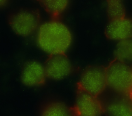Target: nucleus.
I'll list each match as a JSON object with an SVG mask.
<instances>
[{"mask_svg": "<svg viewBox=\"0 0 132 116\" xmlns=\"http://www.w3.org/2000/svg\"><path fill=\"white\" fill-rule=\"evenodd\" d=\"M37 41L40 48L49 54L65 53L71 45L72 34L64 24L53 20L39 27Z\"/></svg>", "mask_w": 132, "mask_h": 116, "instance_id": "obj_1", "label": "nucleus"}, {"mask_svg": "<svg viewBox=\"0 0 132 116\" xmlns=\"http://www.w3.org/2000/svg\"><path fill=\"white\" fill-rule=\"evenodd\" d=\"M107 86L118 94L128 96L132 88V68L115 58L106 67Z\"/></svg>", "mask_w": 132, "mask_h": 116, "instance_id": "obj_2", "label": "nucleus"}, {"mask_svg": "<svg viewBox=\"0 0 132 116\" xmlns=\"http://www.w3.org/2000/svg\"><path fill=\"white\" fill-rule=\"evenodd\" d=\"M77 84L86 91L98 96L107 86L106 67L98 65L87 67L82 72Z\"/></svg>", "mask_w": 132, "mask_h": 116, "instance_id": "obj_3", "label": "nucleus"}, {"mask_svg": "<svg viewBox=\"0 0 132 116\" xmlns=\"http://www.w3.org/2000/svg\"><path fill=\"white\" fill-rule=\"evenodd\" d=\"M75 115L97 116L105 113L103 104L94 95L77 84L75 103L73 107Z\"/></svg>", "mask_w": 132, "mask_h": 116, "instance_id": "obj_4", "label": "nucleus"}, {"mask_svg": "<svg viewBox=\"0 0 132 116\" xmlns=\"http://www.w3.org/2000/svg\"><path fill=\"white\" fill-rule=\"evenodd\" d=\"M40 22L39 13L35 10H22L13 14L9 23L12 30L17 34L26 36L34 32Z\"/></svg>", "mask_w": 132, "mask_h": 116, "instance_id": "obj_5", "label": "nucleus"}, {"mask_svg": "<svg viewBox=\"0 0 132 116\" xmlns=\"http://www.w3.org/2000/svg\"><path fill=\"white\" fill-rule=\"evenodd\" d=\"M47 78L58 80L69 75L72 71V66L65 53L49 54L44 66Z\"/></svg>", "mask_w": 132, "mask_h": 116, "instance_id": "obj_6", "label": "nucleus"}, {"mask_svg": "<svg viewBox=\"0 0 132 116\" xmlns=\"http://www.w3.org/2000/svg\"><path fill=\"white\" fill-rule=\"evenodd\" d=\"M105 34L111 40L119 41L132 38V18L125 16L109 20Z\"/></svg>", "mask_w": 132, "mask_h": 116, "instance_id": "obj_7", "label": "nucleus"}, {"mask_svg": "<svg viewBox=\"0 0 132 116\" xmlns=\"http://www.w3.org/2000/svg\"><path fill=\"white\" fill-rule=\"evenodd\" d=\"M47 78L44 67L37 61H31L24 67L21 75L22 83L29 87L43 85Z\"/></svg>", "mask_w": 132, "mask_h": 116, "instance_id": "obj_8", "label": "nucleus"}, {"mask_svg": "<svg viewBox=\"0 0 132 116\" xmlns=\"http://www.w3.org/2000/svg\"><path fill=\"white\" fill-rule=\"evenodd\" d=\"M119 94V96L103 105L105 112L112 115L132 116V103L128 96Z\"/></svg>", "mask_w": 132, "mask_h": 116, "instance_id": "obj_9", "label": "nucleus"}, {"mask_svg": "<svg viewBox=\"0 0 132 116\" xmlns=\"http://www.w3.org/2000/svg\"><path fill=\"white\" fill-rule=\"evenodd\" d=\"M41 115L43 116L75 115L73 108L69 107L62 102H52L45 104L42 108Z\"/></svg>", "mask_w": 132, "mask_h": 116, "instance_id": "obj_10", "label": "nucleus"}, {"mask_svg": "<svg viewBox=\"0 0 132 116\" xmlns=\"http://www.w3.org/2000/svg\"><path fill=\"white\" fill-rule=\"evenodd\" d=\"M53 20H57L66 9L68 0H38Z\"/></svg>", "mask_w": 132, "mask_h": 116, "instance_id": "obj_11", "label": "nucleus"}, {"mask_svg": "<svg viewBox=\"0 0 132 116\" xmlns=\"http://www.w3.org/2000/svg\"><path fill=\"white\" fill-rule=\"evenodd\" d=\"M116 59L126 62H132V38L118 41L114 49Z\"/></svg>", "mask_w": 132, "mask_h": 116, "instance_id": "obj_12", "label": "nucleus"}, {"mask_svg": "<svg viewBox=\"0 0 132 116\" xmlns=\"http://www.w3.org/2000/svg\"><path fill=\"white\" fill-rule=\"evenodd\" d=\"M107 10L109 20L125 16L122 0H107Z\"/></svg>", "mask_w": 132, "mask_h": 116, "instance_id": "obj_13", "label": "nucleus"}, {"mask_svg": "<svg viewBox=\"0 0 132 116\" xmlns=\"http://www.w3.org/2000/svg\"><path fill=\"white\" fill-rule=\"evenodd\" d=\"M7 0H0V7L3 6L7 2Z\"/></svg>", "mask_w": 132, "mask_h": 116, "instance_id": "obj_14", "label": "nucleus"}, {"mask_svg": "<svg viewBox=\"0 0 132 116\" xmlns=\"http://www.w3.org/2000/svg\"><path fill=\"white\" fill-rule=\"evenodd\" d=\"M128 98L130 100V101H131V102L132 103V88H131L129 92V94H128Z\"/></svg>", "mask_w": 132, "mask_h": 116, "instance_id": "obj_15", "label": "nucleus"}, {"mask_svg": "<svg viewBox=\"0 0 132 116\" xmlns=\"http://www.w3.org/2000/svg\"><path fill=\"white\" fill-rule=\"evenodd\" d=\"M131 68H132V67H131Z\"/></svg>", "mask_w": 132, "mask_h": 116, "instance_id": "obj_16", "label": "nucleus"}]
</instances>
